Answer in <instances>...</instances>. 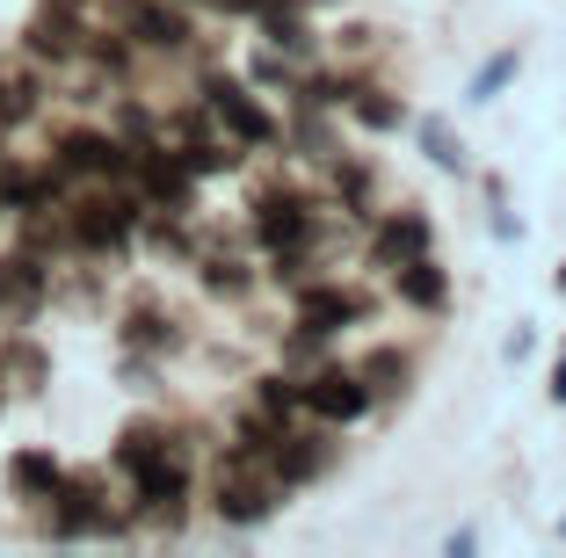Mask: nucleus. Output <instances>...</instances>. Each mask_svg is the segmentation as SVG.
<instances>
[{
	"mask_svg": "<svg viewBox=\"0 0 566 558\" xmlns=\"http://www.w3.org/2000/svg\"><path fill=\"white\" fill-rule=\"evenodd\" d=\"M51 8H81V0H51Z\"/></svg>",
	"mask_w": 566,
	"mask_h": 558,
	"instance_id": "31",
	"label": "nucleus"
},
{
	"mask_svg": "<svg viewBox=\"0 0 566 558\" xmlns=\"http://www.w3.org/2000/svg\"><path fill=\"white\" fill-rule=\"evenodd\" d=\"M44 291H51V269L36 262L30 246H15V254H0V319H36Z\"/></svg>",
	"mask_w": 566,
	"mask_h": 558,
	"instance_id": "8",
	"label": "nucleus"
},
{
	"mask_svg": "<svg viewBox=\"0 0 566 558\" xmlns=\"http://www.w3.org/2000/svg\"><path fill=\"white\" fill-rule=\"evenodd\" d=\"M364 319V297L356 291H342V283H298V327L305 334H342V327H356Z\"/></svg>",
	"mask_w": 566,
	"mask_h": 558,
	"instance_id": "10",
	"label": "nucleus"
},
{
	"mask_svg": "<svg viewBox=\"0 0 566 558\" xmlns=\"http://www.w3.org/2000/svg\"><path fill=\"white\" fill-rule=\"evenodd\" d=\"M59 478H66V464L51 457V450H15V457H8V493H15V501H51Z\"/></svg>",
	"mask_w": 566,
	"mask_h": 558,
	"instance_id": "16",
	"label": "nucleus"
},
{
	"mask_svg": "<svg viewBox=\"0 0 566 558\" xmlns=\"http://www.w3.org/2000/svg\"><path fill=\"white\" fill-rule=\"evenodd\" d=\"M364 385H370V399H400V392H407V356L378 348V356L364 362Z\"/></svg>",
	"mask_w": 566,
	"mask_h": 558,
	"instance_id": "24",
	"label": "nucleus"
},
{
	"mask_svg": "<svg viewBox=\"0 0 566 558\" xmlns=\"http://www.w3.org/2000/svg\"><path fill=\"white\" fill-rule=\"evenodd\" d=\"M22 51L30 59H51V66H66V59H81L87 36H81V15L73 8H44V15L30 22V36H22Z\"/></svg>",
	"mask_w": 566,
	"mask_h": 558,
	"instance_id": "14",
	"label": "nucleus"
},
{
	"mask_svg": "<svg viewBox=\"0 0 566 558\" xmlns=\"http://www.w3.org/2000/svg\"><path fill=\"white\" fill-rule=\"evenodd\" d=\"M364 81H349V73H319V81H305V102H313V109H349V95Z\"/></svg>",
	"mask_w": 566,
	"mask_h": 558,
	"instance_id": "25",
	"label": "nucleus"
},
{
	"mask_svg": "<svg viewBox=\"0 0 566 558\" xmlns=\"http://www.w3.org/2000/svg\"><path fill=\"white\" fill-rule=\"evenodd\" d=\"M327 457H334L327 435H291V428H283L276 443H269V472H276L283 493H291V486H313V478L327 472Z\"/></svg>",
	"mask_w": 566,
	"mask_h": 558,
	"instance_id": "11",
	"label": "nucleus"
},
{
	"mask_svg": "<svg viewBox=\"0 0 566 558\" xmlns=\"http://www.w3.org/2000/svg\"><path fill=\"white\" fill-rule=\"evenodd\" d=\"M415 254H429V218L421 211H392L378 232H370V262L392 276L400 262H415Z\"/></svg>",
	"mask_w": 566,
	"mask_h": 558,
	"instance_id": "13",
	"label": "nucleus"
},
{
	"mask_svg": "<svg viewBox=\"0 0 566 558\" xmlns=\"http://www.w3.org/2000/svg\"><path fill=\"white\" fill-rule=\"evenodd\" d=\"M559 291H566V276H559Z\"/></svg>",
	"mask_w": 566,
	"mask_h": 558,
	"instance_id": "32",
	"label": "nucleus"
},
{
	"mask_svg": "<svg viewBox=\"0 0 566 558\" xmlns=\"http://www.w3.org/2000/svg\"><path fill=\"white\" fill-rule=\"evenodd\" d=\"M182 160H189V167H197V175H218V167H233V160H240V152H233V146H218V138H197V146H189V152H182Z\"/></svg>",
	"mask_w": 566,
	"mask_h": 558,
	"instance_id": "28",
	"label": "nucleus"
},
{
	"mask_svg": "<svg viewBox=\"0 0 566 558\" xmlns=\"http://www.w3.org/2000/svg\"><path fill=\"white\" fill-rule=\"evenodd\" d=\"M392 291H400V305H415V313H443V305H450V276L436 269V254L400 262V269H392Z\"/></svg>",
	"mask_w": 566,
	"mask_h": 558,
	"instance_id": "15",
	"label": "nucleus"
},
{
	"mask_svg": "<svg viewBox=\"0 0 566 558\" xmlns=\"http://www.w3.org/2000/svg\"><path fill=\"white\" fill-rule=\"evenodd\" d=\"M248 283H254L248 262H233V254H203V291L211 297H248Z\"/></svg>",
	"mask_w": 566,
	"mask_h": 558,
	"instance_id": "23",
	"label": "nucleus"
},
{
	"mask_svg": "<svg viewBox=\"0 0 566 558\" xmlns=\"http://www.w3.org/2000/svg\"><path fill=\"white\" fill-rule=\"evenodd\" d=\"M182 341V327L160 313V305H138L132 319H124V348H175Z\"/></svg>",
	"mask_w": 566,
	"mask_h": 558,
	"instance_id": "21",
	"label": "nucleus"
},
{
	"mask_svg": "<svg viewBox=\"0 0 566 558\" xmlns=\"http://www.w3.org/2000/svg\"><path fill=\"white\" fill-rule=\"evenodd\" d=\"M313 197L305 189H262L254 197V240L269 246V254H291V246H305L313 240Z\"/></svg>",
	"mask_w": 566,
	"mask_h": 558,
	"instance_id": "4",
	"label": "nucleus"
},
{
	"mask_svg": "<svg viewBox=\"0 0 566 558\" xmlns=\"http://www.w3.org/2000/svg\"><path fill=\"white\" fill-rule=\"evenodd\" d=\"M138 486V515H153V523H182V501H189V472H182V450H167L160 464H146V472L132 478Z\"/></svg>",
	"mask_w": 566,
	"mask_h": 558,
	"instance_id": "7",
	"label": "nucleus"
},
{
	"mask_svg": "<svg viewBox=\"0 0 566 558\" xmlns=\"http://www.w3.org/2000/svg\"><path fill=\"white\" fill-rule=\"evenodd\" d=\"M349 116L364 124V131H400V124H407V102L385 95V87H356V95H349Z\"/></svg>",
	"mask_w": 566,
	"mask_h": 558,
	"instance_id": "20",
	"label": "nucleus"
},
{
	"mask_svg": "<svg viewBox=\"0 0 566 558\" xmlns=\"http://www.w3.org/2000/svg\"><path fill=\"white\" fill-rule=\"evenodd\" d=\"M305 413H313V421H327V428L364 421V413H370V385H364V370H342V362L313 370V378H305Z\"/></svg>",
	"mask_w": 566,
	"mask_h": 558,
	"instance_id": "5",
	"label": "nucleus"
},
{
	"mask_svg": "<svg viewBox=\"0 0 566 558\" xmlns=\"http://www.w3.org/2000/svg\"><path fill=\"white\" fill-rule=\"evenodd\" d=\"M36 116V81H22V73L0 66V131H15V124H30Z\"/></svg>",
	"mask_w": 566,
	"mask_h": 558,
	"instance_id": "22",
	"label": "nucleus"
},
{
	"mask_svg": "<svg viewBox=\"0 0 566 558\" xmlns=\"http://www.w3.org/2000/svg\"><path fill=\"white\" fill-rule=\"evenodd\" d=\"M124 36H138L146 51H189V15H182V0H132L124 8Z\"/></svg>",
	"mask_w": 566,
	"mask_h": 558,
	"instance_id": "9",
	"label": "nucleus"
},
{
	"mask_svg": "<svg viewBox=\"0 0 566 558\" xmlns=\"http://www.w3.org/2000/svg\"><path fill=\"white\" fill-rule=\"evenodd\" d=\"M51 175H59V181H73V175H132V146L109 138V131H66V138H59Z\"/></svg>",
	"mask_w": 566,
	"mask_h": 558,
	"instance_id": "6",
	"label": "nucleus"
},
{
	"mask_svg": "<svg viewBox=\"0 0 566 558\" xmlns=\"http://www.w3.org/2000/svg\"><path fill=\"white\" fill-rule=\"evenodd\" d=\"M545 392H552V407H566V348H559V362H552V385H545Z\"/></svg>",
	"mask_w": 566,
	"mask_h": 558,
	"instance_id": "30",
	"label": "nucleus"
},
{
	"mask_svg": "<svg viewBox=\"0 0 566 558\" xmlns=\"http://www.w3.org/2000/svg\"><path fill=\"white\" fill-rule=\"evenodd\" d=\"M254 81H262V87H291V66H283V51L254 59Z\"/></svg>",
	"mask_w": 566,
	"mask_h": 558,
	"instance_id": "29",
	"label": "nucleus"
},
{
	"mask_svg": "<svg viewBox=\"0 0 566 558\" xmlns=\"http://www.w3.org/2000/svg\"><path fill=\"white\" fill-rule=\"evenodd\" d=\"M197 95H203V109L218 116V131H233L240 146H276V116H269L262 102L233 81V73H203Z\"/></svg>",
	"mask_w": 566,
	"mask_h": 558,
	"instance_id": "3",
	"label": "nucleus"
},
{
	"mask_svg": "<svg viewBox=\"0 0 566 558\" xmlns=\"http://www.w3.org/2000/svg\"><path fill=\"white\" fill-rule=\"evenodd\" d=\"M51 529H59V537H95V529H117V523H109V508L95 501L87 478H59V493H51Z\"/></svg>",
	"mask_w": 566,
	"mask_h": 558,
	"instance_id": "12",
	"label": "nucleus"
},
{
	"mask_svg": "<svg viewBox=\"0 0 566 558\" xmlns=\"http://www.w3.org/2000/svg\"><path fill=\"white\" fill-rule=\"evenodd\" d=\"M509 73H516V51H494V59H486V66L472 73V102H494V95H501V81H509Z\"/></svg>",
	"mask_w": 566,
	"mask_h": 558,
	"instance_id": "27",
	"label": "nucleus"
},
{
	"mask_svg": "<svg viewBox=\"0 0 566 558\" xmlns=\"http://www.w3.org/2000/svg\"><path fill=\"white\" fill-rule=\"evenodd\" d=\"M132 175H138V197H146L153 211L189 218V203H197V167H189L182 152H167V146H132Z\"/></svg>",
	"mask_w": 566,
	"mask_h": 558,
	"instance_id": "2",
	"label": "nucleus"
},
{
	"mask_svg": "<svg viewBox=\"0 0 566 558\" xmlns=\"http://www.w3.org/2000/svg\"><path fill=\"white\" fill-rule=\"evenodd\" d=\"M305 407V378H254V413H262V421H276V428H291V413Z\"/></svg>",
	"mask_w": 566,
	"mask_h": 558,
	"instance_id": "18",
	"label": "nucleus"
},
{
	"mask_svg": "<svg viewBox=\"0 0 566 558\" xmlns=\"http://www.w3.org/2000/svg\"><path fill=\"white\" fill-rule=\"evenodd\" d=\"M421 146H429V160H436V167H450V175H465V146H458V138H450L443 124H436V116L421 124Z\"/></svg>",
	"mask_w": 566,
	"mask_h": 558,
	"instance_id": "26",
	"label": "nucleus"
},
{
	"mask_svg": "<svg viewBox=\"0 0 566 558\" xmlns=\"http://www.w3.org/2000/svg\"><path fill=\"white\" fill-rule=\"evenodd\" d=\"M262 36H269V51H291V59H313V30H305V15H291L283 0H269V8H262Z\"/></svg>",
	"mask_w": 566,
	"mask_h": 558,
	"instance_id": "19",
	"label": "nucleus"
},
{
	"mask_svg": "<svg viewBox=\"0 0 566 558\" xmlns=\"http://www.w3.org/2000/svg\"><path fill=\"white\" fill-rule=\"evenodd\" d=\"M138 211H146V197H132V189H109V197H81V203H66V240H73V246H87V254H117V246H132Z\"/></svg>",
	"mask_w": 566,
	"mask_h": 558,
	"instance_id": "1",
	"label": "nucleus"
},
{
	"mask_svg": "<svg viewBox=\"0 0 566 558\" xmlns=\"http://www.w3.org/2000/svg\"><path fill=\"white\" fill-rule=\"evenodd\" d=\"M167 450H175V435H167L160 421H132V428L117 435V472H124V478H138L146 464H160Z\"/></svg>",
	"mask_w": 566,
	"mask_h": 558,
	"instance_id": "17",
	"label": "nucleus"
}]
</instances>
